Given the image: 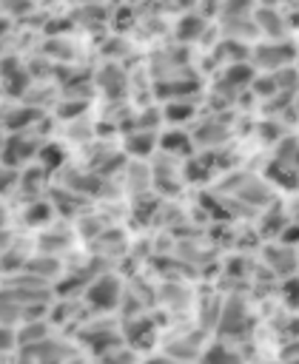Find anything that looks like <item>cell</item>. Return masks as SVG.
Wrapping results in <instances>:
<instances>
[{
    "label": "cell",
    "instance_id": "6da1fadb",
    "mask_svg": "<svg viewBox=\"0 0 299 364\" xmlns=\"http://www.w3.org/2000/svg\"><path fill=\"white\" fill-rule=\"evenodd\" d=\"M117 299H120V285H117V279H100L97 285H91V290H88V302L95 305V307H114L117 305Z\"/></svg>",
    "mask_w": 299,
    "mask_h": 364
}]
</instances>
